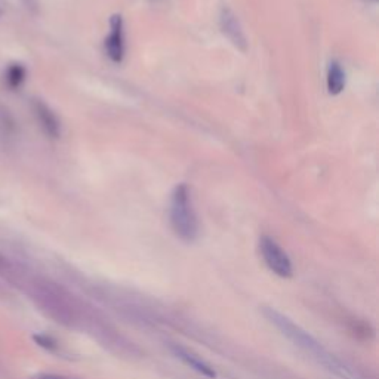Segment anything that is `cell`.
Listing matches in <instances>:
<instances>
[{"label": "cell", "instance_id": "obj_1", "mask_svg": "<svg viewBox=\"0 0 379 379\" xmlns=\"http://www.w3.org/2000/svg\"><path fill=\"white\" fill-rule=\"evenodd\" d=\"M264 315L290 343L295 344L298 348L304 351L306 355H310L311 359L323 366V369L334 373L339 379H357L356 373L351 371L347 363L336 357L334 352L322 345L320 341L315 339L304 327L296 324L292 319H289L287 315L271 307L264 308Z\"/></svg>", "mask_w": 379, "mask_h": 379}, {"label": "cell", "instance_id": "obj_2", "mask_svg": "<svg viewBox=\"0 0 379 379\" xmlns=\"http://www.w3.org/2000/svg\"><path fill=\"white\" fill-rule=\"evenodd\" d=\"M172 230L184 242H194L199 236V221L193 208L192 194L185 184L173 188L169 205Z\"/></svg>", "mask_w": 379, "mask_h": 379}, {"label": "cell", "instance_id": "obj_3", "mask_svg": "<svg viewBox=\"0 0 379 379\" xmlns=\"http://www.w3.org/2000/svg\"><path fill=\"white\" fill-rule=\"evenodd\" d=\"M259 250L265 265H267L270 271H273L276 276L287 279V277L294 274V267L292 262H290V258L287 257L285 249L277 243L274 238L269 236L261 237Z\"/></svg>", "mask_w": 379, "mask_h": 379}, {"label": "cell", "instance_id": "obj_4", "mask_svg": "<svg viewBox=\"0 0 379 379\" xmlns=\"http://www.w3.org/2000/svg\"><path fill=\"white\" fill-rule=\"evenodd\" d=\"M218 22H220V29L227 39H229L237 49L242 50V52H246L248 50L246 34L243 31L242 24H240L238 18L236 17V14L231 10L230 6L222 5L220 8Z\"/></svg>", "mask_w": 379, "mask_h": 379}, {"label": "cell", "instance_id": "obj_5", "mask_svg": "<svg viewBox=\"0 0 379 379\" xmlns=\"http://www.w3.org/2000/svg\"><path fill=\"white\" fill-rule=\"evenodd\" d=\"M169 350L176 359L181 360L187 366V368L193 369L194 372H197L199 375L205 376L208 379L217 378V372H215V369L212 368V366L206 360L201 359L199 355H196L194 351L188 350L187 347L178 345V344H171Z\"/></svg>", "mask_w": 379, "mask_h": 379}, {"label": "cell", "instance_id": "obj_6", "mask_svg": "<svg viewBox=\"0 0 379 379\" xmlns=\"http://www.w3.org/2000/svg\"><path fill=\"white\" fill-rule=\"evenodd\" d=\"M111 31L106 39V52L113 62H122L124 57L123 20L120 15H113L110 20Z\"/></svg>", "mask_w": 379, "mask_h": 379}, {"label": "cell", "instance_id": "obj_7", "mask_svg": "<svg viewBox=\"0 0 379 379\" xmlns=\"http://www.w3.org/2000/svg\"><path fill=\"white\" fill-rule=\"evenodd\" d=\"M34 111L36 116L39 119V123L43 128V131L52 138H58L59 135V122L57 119V116L52 113L48 106H45L43 103H36L34 104Z\"/></svg>", "mask_w": 379, "mask_h": 379}, {"label": "cell", "instance_id": "obj_8", "mask_svg": "<svg viewBox=\"0 0 379 379\" xmlns=\"http://www.w3.org/2000/svg\"><path fill=\"white\" fill-rule=\"evenodd\" d=\"M327 91L331 95H339L345 87V73L341 67L339 62L332 61L327 69V78H326Z\"/></svg>", "mask_w": 379, "mask_h": 379}, {"label": "cell", "instance_id": "obj_9", "mask_svg": "<svg viewBox=\"0 0 379 379\" xmlns=\"http://www.w3.org/2000/svg\"><path fill=\"white\" fill-rule=\"evenodd\" d=\"M5 79H6L8 86L12 87V90L20 87L25 79V69L21 64H10L6 70Z\"/></svg>", "mask_w": 379, "mask_h": 379}, {"label": "cell", "instance_id": "obj_10", "mask_svg": "<svg viewBox=\"0 0 379 379\" xmlns=\"http://www.w3.org/2000/svg\"><path fill=\"white\" fill-rule=\"evenodd\" d=\"M34 339H36V343H37V344H39V345L43 347V348H46V350L52 351V350L57 348V343H55V341H54L52 338L46 336V335H37V336H34Z\"/></svg>", "mask_w": 379, "mask_h": 379}, {"label": "cell", "instance_id": "obj_11", "mask_svg": "<svg viewBox=\"0 0 379 379\" xmlns=\"http://www.w3.org/2000/svg\"><path fill=\"white\" fill-rule=\"evenodd\" d=\"M41 379H66V378L58 376V375H43Z\"/></svg>", "mask_w": 379, "mask_h": 379}]
</instances>
